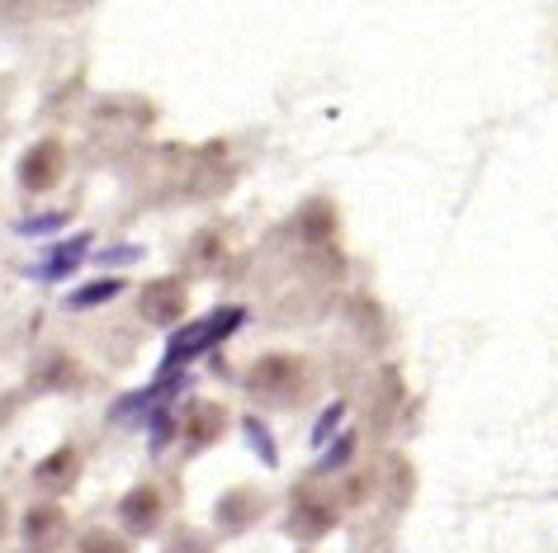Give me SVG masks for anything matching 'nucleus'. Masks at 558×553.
Wrapping results in <instances>:
<instances>
[{
	"label": "nucleus",
	"instance_id": "obj_1",
	"mask_svg": "<svg viewBox=\"0 0 558 553\" xmlns=\"http://www.w3.org/2000/svg\"><path fill=\"white\" fill-rule=\"evenodd\" d=\"M246 322V308H236V303H228V308H214L208 317H199V322H190V327H180L171 345H166V355H161V374H157V389H166V383L175 379V369L180 365H190L194 355H204L208 345H218V341H228L236 327Z\"/></svg>",
	"mask_w": 558,
	"mask_h": 553
},
{
	"label": "nucleus",
	"instance_id": "obj_2",
	"mask_svg": "<svg viewBox=\"0 0 558 553\" xmlns=\"http://www.w3.org/2000/svg\"><path fill=\"white\" fill-rule=\"evenodd\" d=\"M308 383H313V374L299 355H265L251 365L246 393L265 407H299L303 393H308Z\"/></svg>",
	"mask_w": 558,
	"mask_h": 553
},
{
	"label": "nucleus",
	"instance_id": "obj_3",
	"mask_svg": "<svg viewBox=\"0 0 558 553\" xmlns=\"http://www.w3.org/2000/svg\"><path fill=\"white\" fill-rule=\"evenodd\" d=\"M341 516H337V502H331V492H323V488H303L299 496H294V511H289V525L284 530L294 534V539H323V534H331V525H337Z\"/></svg>",
	"mask_w": 558,
	"mask_h": 553
},
{
	"label": "nucleus",
	"instance_id": "obj_4",
	"mask_svg": "<svg viewBox=\"0 0 558 553\" xmlns=\"http://www.w3.org/2000/svg\"><path fill=\"white\" fill-rule=\"evenodd\" d=\"M62 175H66V147L58 137H44V143H34L20 157V185L29 189V195H48Z\"/></svg>",
	"mask_w": 558,
	"mask_h": 553
},
{
	"label": "nucleus",
	"instance_id": "obj_5",
	"mask_svg": "<svg viewBox=\"0 0 558 553\" xmlns=\"http://www.w3.org/2000/svg\"><path fill=\"white\" fill-rule=\"evenodd\" d=\"M185 284L180 280H151L143 284V294H137V312H143V322L151 327H175L180 317H185Z\"/></svg>",
	"mask_w": 558,
	"mask_h": 553
},
{
	"label": "nucleus",
	"instance_id": "obj_6",
	"mask_svg": "<svg viewBox=\"0 0 558 553\" xmlns=\"http://www.w3.org/2000/svg\"><path fill=\"white\" fill-rule=\"evenodd\" d=\"M222 426H228V411H222L218 403H204V397H194V403L180 411V440H185L190 454L214 445V440L222 435Z\"/></svg>",
	"mask_w": 558,
	"mask_h": 553
},
{
	"label": "nucleus",
	"instance_id": "obj_7",
	"mask_svg": "<svg viewBox=\"0 0 558 553\" xmlns=\"http://www.w3.org/2000/svg\"><path fill=\"white\" fill-rule=\"evenodd\" d=\"M24 544H29V553H58V544L66 539V511L62 506H29L24 511Z\"/></svg>",
	"mask_w": 558,
	"mask_h": 553
},
{
	"label": "nucleus",
	"instance_id": "obj_8",
	"mask_svg": "<svg viewBox=\"0 0 558 553\" xmlns=\"http://www.w3.org/2000/svg\"><path fill=\"white\" fill-rule=\"evenodd\" d=\"M119 520H123V530L129 534H157V525H161V492L151 488V482H143V488H133V492H123V502H119Z\"/></svg>",
	"mask_w": 558,
	"mask_h": 553
},
{
	"label": "nucleus",
	"instance_id": "obj_9",
	"mask_svg": "<svg viewBox=\"0 0 558 553\" xmlns=\"http://www.w3.org/2000/svg\"><path fill=\"white\" fill-rule=\"evenodd\" d=\"M90 246H95V232H72L66 242H52L48 256H44V266H38L34 274H38V280H66V274H72L81 260L95 256Z\"/></svg>",
	"mask_w": 558,
	"mask_h": 553
},
{
	"label": "nucleus",
	"instance_id": "obj_10",
	"mask_svg": "<svg viewBox=\"0 0 558 553\" xmlns=\"http://www.w3.org/2000/svg\"><path fill=\"white\" fill-rule=\"evenodd\" d=\"M76 478H81V454L72 445H58L48 459L34 464V482L44 492H66V488H76Z\"/></svg>",
	"mask_w": 558,
	"mask_h": 553
},
{
	"label": "nucleus",
	"instance_id": "obj_11",
	"mask_svg": "<svg viewBox=\"0 0 558 553\" xmlns=\"http://www.w3.org/2000/svg\"><path fill=\"white\" fill-rule=\"evenodd\" d=\"M260 511H265V496H256V492H228L218 502V520H222V530H246Z\"/></svg>",
	"mask_w": 558,
	"mask_h": 553
},
{
	"label": "nucleus",
	"instance_id": "obj_12",
	"mask_svg": "<svg viewBox=\"0 0 558 553\" xmlns=\"http://www.w3.org/2000/svg\"><path fill=\"white\" fill-rule=\"evenodd\" d=\"M123 288H129V284L114 280V274H100V280L72 288V294H66V308H100V303H114Z\"/></svg>",
	"mask_w": 558,
	"mask_h": 553
},
{
	"label": "nucleus",
	"instance_id": "obj_13",
	"mask_svg": "<svg viewBox=\"0 0 558 553\" xmlns=\"http://www.w3.org/2000/svg\"><path fill=\"white\" fill-rule=\"evenodd\" d=\"M190 270H214L218 260H222V237L214 228H204V232H194V242H190Z\"/></svg>",
	"mask_w": 558,
	"mask_h": 553
},
{
	"label": "nucleus",
	"instance_id": "obj_14",
	"mask_svg": "<svg viewBox=\"0 0 558 553\" xmlns=\"http://www.w3.org/2000/svg\"><path fill=\"white\" fill-rule=\"evenodd\" d=\"M66 223H72V213H66V209H48L38 218H20L15 232H20V237H48V232H62Z\"/></svg>",
	"mask_w": 558,
	"mask_h": 553
},
{
	"label": "nucleus",
	"instance_id": "obj_15",
	"mask_svg": "<svg viewBox=\"0 0 558 553\" xmlns=\"http://www.w3.org/2000/svg\"><path fill=\"white\" fill-rule=\"evenodd\" d=\"M242 431H246V440H251V450L260 454V464L275 468V464H279V450H275L270 431H265V421H260V417H242Z\"/></svg>",
	"mask_w": 558,
	"mask_h": 553
},
{
	"label": "nucleus",
	"instance_id": "obj_16",
	"mask_svg": "<svg viewBox=\"0 0 558 553\" xmlns=\"http://www.w3.org/2000/svg\"><path fill=\"white\" fill-rule=\"evenodd\" d=\"M166 553H214V539L185 525V530H175L171 539H166Z\"/></svg>",
	"mask_w": 558,
	"mask_h": 553
},
{
	"label": "nucleus",
	"instance_id": "obj_17",
	"mask_svg": "<svg viewBox=\"0 0 558 553\" xmlns=\"http://www.w3.org/2000/svg\"><path fill=\"white\" fill-rule=\"evenodd\" d=\"M81 553H129V544L114 530H86L81 534Z\"/></svg>",
	"mask_w": 558,
	"mask_h": 553
},
{
	"label": "nucleus",
	"instance_id": "obj_18",
	"mask_svg": "<svg viewBox=\"0 0 558 553\" xmlns=\"http://www.w3.org/2000/svg\"><path fill=\"white\" fill-rule=\"evenodd\" d=\"M95 260H100V266H133V260H143V246L119 242V246H109V251H95Z\"/></svg>",
	"mask_w": 558,
	"mask_h": 553
},
{
	"label": "nucleus",
	"instance_id": "obj_19",
	"mask_svg": "<svg viewBox=\"0 0 558 553\" xmlns=\"http://www.w3.org/2000/svg\"><path fill=\"white\" fill-rule=\"evenodd\" d=\"M341 417H345V403H331L323 417H317V426H313V445H327V435L341 426Z\"/></svg>",
	"mask_w": 558,
	"mask_h": 553
},
{
	"label": "nucleus",
	"instance_id": "obj_20",
	"mask_svg": "<svg viewBox=\"0 0 558 553\" xmlns=\"http://www.w3.org/2000/svg\"><path fill=\"white\" fill-rule=\"evenodd\" d=\"M166 445H171V411L157 407V411H151V450L161 454Z\"/></svg>",
	"mask_w": 558,
	"mask_h": 553
},
{
	"label": "nucleus",
	"instance_id": "obj_21",
	"mask_svg": "<svg viewBox=\"0 0 558 553\" xmlns=\"http://www.w3.org/2000/svg\"><path fill=\"white\" fill-rule=\"evenodd\" d=\"M351 454H355V435H337V450H331L327 459H323V474H331V468H341L345 459H351Z\"/></svg>",
	"mask_w": 558,
	"mask_h": 553
},
{
	"label": "nucleus",
	"instance_id": "obj_22",
	"mask_svg": "<svg viewBox=\"0 0 558 553\" xmlns=\"http://www.w3.org/2000/svg\"><path fill=\"white\" fill-rule=\"evenodd\" d=\"M0 530H5V502H0Z\"/></svg>",
	"mask_w": 558,
	"mask_h": 553
}]
</instances>
